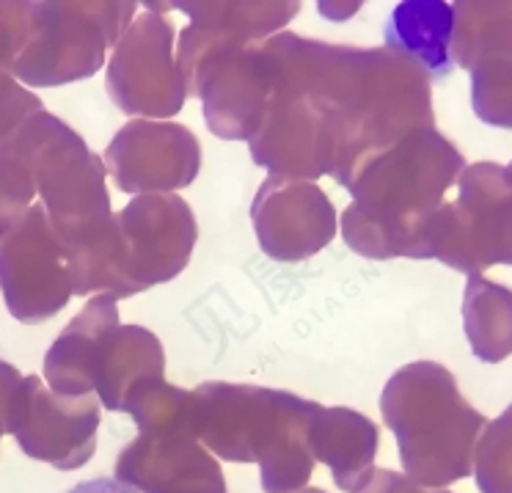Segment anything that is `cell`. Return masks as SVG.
Returning a JSON list of instances; mask_svg holds the SVG:
<instances>
[{
	"label": "cell",
	"instance_id": "obj_1",
	"mask_svg": "<svg viewBox=\"0 0 512 493\" xmlns=\"http://www.w3.org/2000/svg\"><path fill=\"white\" fill-rule=\"evenodd\" d=\"M281 78L312 97L336 144L334 180L347 188L369 160L435 127L433 80L389 47L331 45L281 31L262 42Z\"/></svg>",
	"mask_w": 512,
	"mask_h": 493
},
{
	"label": "cell",
	"instance_id": "obj_2",
	"mask_svg": "<svg viewBox=\"0 0 512 493\" xmlns=\"http://www.w3.org/2000/svg\"><path fill=\"white\" fill-rule=\"evenodd\" d=\"M463 171L466 157L438 127L402 138L347 185L353 196L342 215L347 248L367 259H422L427 224Z\"/></svg>",
	"mask_w": 512,
	"mask_h": 493
},
{
	"label": "cell",
	"instance_id": "obj_3",
	"mask_svg": "<svg viewBox=\"0 0 512 493\" xmlns=\"http://www.w3.org/2000/svg\"><path fill=\"white\" fill-rule=\"evenodd\" d=\"M323 405L268 386L210 381L193 389V436L215 458L259 463L265 493H301L312 480L309 444Z\"/></svg>",
	"mask_w": 512,
	"mask_h": 493
},
{
	"label": "cell",
	"instance_id": "obj_4",
	"mask_svg": "<svg viewBox=\"0 0 512 493\" xmlns=\"http://www.w3.org/2000/svg\"><path fill=\"white\" fill-rule=\"evenodd\" d=\"M380 414L397 438L408 480L444 491V485L474 474V449L488 422L460 394L446 367L435 361L405 364L380 394Z\"/></svg>",
	"mask_w": 512,
	"mask_h": 493
},
{
	"label": "cell",
	"instance_id": "obj_5",
	"mask_svg": "<svg viewBox=\"0 0 512 493\" xmlns=\"http://www.w3.org/2000/svg\"><path fill=\"white\" fill-rule=\"evenodd\" d=\"M0 157L31 174L67 254L102 235L113 221L105 160L53 113L42 111L28 119Z\"/></svg>",
	"mask_w": 512,
	"mask_h": 493
},
{
	"label": "cell",
	"instance_id": "obj_6",
	"mask_svg": "<svg viewBox=\"0 0 512 493\" xmlns=\"http://www.w3.org/2000/svg\"><path fill=\"white\" fill-rule=\"evenodd\" d=\"M138 12L141 6L130 0L36 3L34 28L14 61L12 78L31 89H53L94 78L105 67L108 50L119 45Z\"/></svg>",
	"mask_w": 512,
	"mask_h": 493
},
{
	"label": "cell",
	"instance_id": "obj_7",
	"mask_svg": "<svg viewBox=\"0 0 512 493\" xmlns=\"http://www.w3.org/2000/svg\"><path fill=\"white\" fill-rule=\"evenodd\" d=\"M457 202H444L427 224L422 259H438L466 276L493 265L512 268V177L499 163L466 166Z\"/></svg>",
	"mask_w": 512,
	"mask_h": 493
},
{
	"label": "cell",
	"instance_id": "obj_8",
	"mask_svg": "<svg viewBox=\"0 0 512 493\" xmlns=\"http://www.w3.org/2000/svg\"><path fill=\"white\" fill-rule=\"evenodd\" d=\"M174 25L160 12L141 9L108 58L105 86L119 111L152 122L185 108V83L174 56Z\"/></svg>",
	"mask_w": 512,
	"mask_h": 493
},
{
	"label": "cell",
	"instance_id": "obj_9",
	"mask_svg": "<svg viewBox=\"0 0 512 493\" xmlns=\"http://www.w3.org/2000/svg\"><path fill=\"white\" fill-rule=\"evenodd\" d=\"M199 224L185 199L135 196L116 213V259L127 298L177 279L188 268Z\"/></svg>",
	"mask_w": 512,
	"mask_h": 493
},
{
	"label": "cell",
	"instance_id": "obj_10",
	"mask_svg": "<svg viewBox=\"0 0 512 493\" xmlns=\"http://www.w3.org/2000/svg\"><path fill=\"white\" fill-rule=\"evenodd\" d=\"M0 292L9 314L25 325L56 317L75 295L67 248L42 202L0 240Z\"/></svg>",
	"mask_w": 512,
	"mask_h": 493
},
{
	"label": "cell",
	"instance_id": "obj_11",
	"mask_svg": "<svg viewBox=\"0 0 512 493\" xmlns=\"http://www.w3.org/2000/svg\"><path fill=\"white\" fill-rule=\"evenodd\" d=\"M273 75L276 91L259 130L248 141L251 160L268 169L270 177L303 182L334 177L336 144L320 105L298 83L281 78L276 67Z\"/></svg>",
	"mask_w": 512,
	"mask_h": 493
},
{
	"label": "cell",
	"instance_id": "obj_12",
	"mask_svg": "<svg viewBox=\"0 0 512 493\" xmlns=\"http://www.w3.org/2000/svg\"><path fill=\"white\" fill-rule=\"evenodd\" d=\"M100 408L94 394L64 397L50 392L39 375H23L9 416V436L28 458L61 471L80 469L97 452Z\"/></svg>",
	"mask_w": 512,
	"mask_h": 493
},
{
	"label": "cell",
	"instance_id": "obj_13",
	"mask_svg": "<svg viewBox=\"0 0 512 493\" xmlns=\"http://www.w3.org/2000/svg\"><path fill=\"white\" fill-rule=\"evenodd\" d=\"M105 166L122 193L168 196L196 182L201 144L185 124L133 119L113 135Z\"/></svg>",
	"mask_w": 512,
	"mask_h": 493
},
{
	"label": "cell",
	"instance_id": "obj_14",
	"mask_svg": "<svg viewBox=\"0 0 512 493\" xmlns=\"http://www.w3.org/2000/svg\"><path fill=\"white\" fill-rule=\"evenodd\" d=\"M259 248L276 262H303L334 243L339 218L320 185L268 177L251 204Z\"/></svg>",
	"mask_w": 512,
	"mask_h": 493
},
{
	"label": "cell",
	"instance_id": "obj_15",
	"mask_svg": "<svg viewBox=\"0 0 512 493\" xmlns=\"http://www.w3.org/2000/svg\"><path fill=\"white\" fill-rule=\"evenodd\" d=\"M116 480L138 493H229L221 463L193 436V427L138 433L116 460Z\"/></svg>",
	"mask_w": 512,
	"mask_h": 493
},
{
	"label": "cell",
	"instance_id": "obj_16",
	"mask_svg": "<svg viewBox=\"0 0 512 493\" xmlns=\"http://www.w3.org/2000/svg\"><path fill=\"white\" fill-rule=\"evenodd\" d=\"M119 325L116 298L97 295L86 309L61 331L45 356V383L64 397H86L94 392V370L105 337Z\"/></svg>",
	"mask_w": 512,
	"mask_h": 493
},
{
	"label": "cell",
	"instance_id": "obj_17",
	"mask_svg": "<svg viewBox=\"0 0 512 493\" xmlns=\"http://www.w3.org/2000/svg\"><path fill=\"white\" fill-rule=\"evenodd\" d=\"M163 342L144 325H116L105 337L94 370V392L105 411H124L141 386L163 381Z\"/></svg>",
	"mask_w": 512,
	"mask_h": 493
},
{
	"label": "cell",
	"instance_id": "obj_18",
	"mask_svg": "<svg viewBox=\"0 0 512 493\" xmlns=\"http://www.w3.org/2000/svg\"><path fill=\"white\" fill-rule=\"evenodd\" d=\"M378 425L353 408H320L309 430L314 460L325 463L339 491L358 493L375 471Z\"/></svg>",
	"mask_w": 512,
	"mask_h": 493
},
{
	"label": "cell",
	"instance_id": "obj_19",
	"mask_svg": "<svg viewBox=\"0 0 512 493\" xmlns=\"http://www.w3.org/2000/svg\"><path fill=\"white\" fill-rule=\"evenodd\" d=\"M452 28L455 12L444 0H405L383 28L386 47L400 53L416 67H422L430 80H444L452 64Z\"/></svg>",
	"mask_w": 512,
	"mask_h": 493
},
{
	"label": "cell",
	"instance_id": "obj_20",
	"mask_svg": "<svg viewBox=\"0 0 512 493\" xmlns=\"http://www.w3.org/2000/svg\"><path fill=\"white\" fill-rule=\"evenodd\" d=\"M152 12H182L193 23H204L232 36L243 45H262L270 36L281 34V28L301 12V3H262V0H229V3H146Z\"/></svg>",
	"mask_w": 512,
	"mask_h": 493
},
{
	"label": "cell",
	"instance_id": "obj_21",
	"mask_svg": "<svg viewBox=\"0 0 512 493\" xmlns=\"http://www.w3.org/2000/svg\"><path fill=\"white\" fill-rule=\"evenodd\" d=\"M463 328L474 356L499 364L512 356V290L504 284L468 276L463 295Z\"/></svg>",
	"mask_w": 512,
	"mask_h": 493
},
{
	"label": "cell",
	"instance_id": "obj_22",
	"mask_svg": "<svg viewBox=\"0 0 512 493\" xmlns=\"http://www.w3.org/2000/svg\"><path fill=\"white\" fill-rule=\"evenodd\" d=\"M452 64L471 72L482 56L512 53V3L460 0L452 6Z\"/></svg>",
	"mask_w": 512,
	"mask_h": 493
},
{
	"label": "cell",
	"instance_id": "obj_23",
	"mask_svg": "<svg viewBox=\"0 0 512 493\" xmlns=\"http://www.w3.org/2000/svg\"><path fill=\"white\" fill-rule=\"evenodd\" d=\"M471 108L479 122L512 130V53H490L471 67Z\"/></svg>",
	"mask_w": 512,
	"mask_h": 493
},
{
	"label": "cell",
	"instance_id": "obj_24",
	"mask_svg": "<svg viewBox=\"0 0 512 493\" xmlns=\"http://www.w3.org/2000/svg\"><path fill=\"white\" fill-rule=\"evenodd\" d=\"M474 477L482 493H512V405L482 430L474 452Z\"/></svg>",
	"mask_w": 512,
	"mask_h": 493
},
{
	"label": "cell",
	"instance_id": "obj_25",
	"mask_svg": "<svg viewBox=\"0 0 512 493\" xmlns=\"http://www.w3.org/2000/svg\"><path fill=\"white\" fill-rule=\"evenodd\" d=\"M36 188L31 174L12 160L0 157V240L23 224L34 207Z\"/></svg>",
	"mask_w": 512,
	"mask_h": 493
},
{
	"label": "cell",
	"instance_id": "obj_26",
	"mask_svg": "<svg viewBox=\"0 0 512 493\" xmlns=\"http://www.w3.org/2000/svg\"><path fill=\"white\" fill-rule=\"evenodd\" d=\"M42 111H45V102L39 100L34 91L25 89L9 72L0 75V152L23 130L28 119H34L36 113Z\"/></svg>",
	"mask_w": 512,
	"mask_h": 493
},
{
	"label": "cell",
	"instance_id": "obj_27",
	"mask_svg": "<svg viewBox=\"0 0 512 493\" xmlns=\"http://www.w3.org/2000/svg\"><path fill=\"white\" fill-rule=\"evenodd\" d=\"M36 3L25 0H0V75H12L14 61L28 45L34 28Z\"/></svg>",
	"mask_w": 512,
	"mask_h": 493
},
{
	"label": "cell",
	"instance_id": "obj_28",
	"mask_svg": "<svg viewBox=\"0 0 512 493\" xmlns=\"http://www.w3.org/2000/svg\"><path fill=\"white\" fill-rule=\"evenodd\" d=\"M358 493H452V491H433V488H422L405 474L391 469H375L364 482V488Z\"/></svg>",
	"mask_w": 512,
	"mask_h": 493
},
{
	"label": "cell",
	"instance_id": "obj_29",
	"mask_svg": "<svg viewBox=\"0 0 512 493\" xmlns=\"http://www.w3.org/2000/svg\"><path fill=\"white\" fill-rule=\"evenodd\" d=\"M23 383V372L9 361H0V433H9V416H12L14 397Z\"/></svg>",
	"mask_w": 512,
	"mask_h": 493
},
{
	"label": "cell",
	"instance_id": "obj_30",
	"mask_svg": "<svg viewBox=\"0 0 512 493\" xmlns=\"http://www.w3.org/2000/svg\"><path fill=\"white\" fill-rule=\"evenodd\" d=\"M69 493H138L133 485L116 480V477H97V480H86L75 485Z\"/></svg>",
	"mask_w": 512,
	"mask_h": 493
},
{
	"label": "cell",
	"instance_id": "obj_31",
	"mask_svg": "<svg viewBox=\"0 0 512 493\" xmlns=\"http://www.w3.org/2000/svg\"><path fill=\"white\" fill-rule=\"evenodd\" d=\"M301 493H325V491H320V488H306V491H301Z\"/></svg>",
	"mask_w": 512,
	"mask_h": 493
},
{
	"label": "cell",
	"instance_id": "obj_32",
	"mask_svg": "<svg viewBox=\"0 0 512 493\" xmlns=\"http://www.w3.org/2000/svg\"><path fill=\"white\" fill-rule=\"evenodd\" d=\"M507 171H510V177H512V163H510V166H507Z\"/></svg>",
	"mask_w": 512,
	"mask_h": 493
},
{
	"label": "cell",
	"instance_id": "obj_33",
	"mask_svg": "<svg viewBox=\"0 0 512 493\" xmlns=\"http://www.w3.org/2000/svg\"><path fill=\"white\" fill-rule=\"evenodd\" d=\"M0 438H3V433H0Z\"/></svg>",
	"mask_w": 512,
	"mask_h": 493
}]
</instances>
